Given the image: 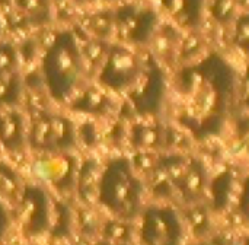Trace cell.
I'll return each mask as SVG.
<instances>
[{
    "mask_svg": "<svg viewBox=\"0 0 249 245\" xmlns=\"http://www.w3.org/2000/svg\"><path fill=\"white\" fill-rule=\"evenodd\" d=\"M232 41L235 47L249 54V10L242 12L232 22Z\"/></svg>",
    "mask_w": 249,
    "mask_h": 245,
    "instance_id": "16",
    "label": "cell"
},
{
    "mask_svg": "<svg viewBox=\"0 0 249 245\" xmlns=\"http://www.w3.org/2000/svg\"><path fill=\"white\" fill-rule=\"evenodd\" d=\"M34 174L55 188L67 190L74 183L76 161L67 152L47 153L34 162Z\"/></svg>",
    "mask_w": 249,
    "mask_h": 245,
    "instance_id": "7",
    "label": "cell"
},
{
    "mask_svg": "<svg viewBox=\"0 0 249 245\" xmlns=\"http://www.w3.org/2000/svg\"><path fill=\"white\" fill-rule=\"evenodd\" d=\"M95 245H112L109 241H99V243H96Z\"/></svg>",
    "mask_w": 249,
    "mask_h": 245,
    "instance_id": "20",
    "label": "cell"
},
{
    "mask_svg": "<svg viewBox=\"0 0 249 245\" xmlns=\"http://www.w3.org/2000/svg\"><path fill=\"white\" fill-rule=\"evenodd\" d=\"M23 187L20 186L18 174L12 168L0 162V197L13 203H19Z\"/></svg>",
    "mask_w": 249,
    "mask_h": 245,
    "instance_id": "14",
    "label": "cell"
},
{
    "mask_svg": "<svg viewBox=\"0 0 249 245\" xmlns=\"http://www.w3.org/2000/svg\"><path fill=\"white\" fill-rule=\"evenodd\" d=\"M112 18L114 26L121 39L133 45L152 42L158 28L160 26L159 13L150 6L137 3L121 4Z\"/></svg>",
    "mask_w": 249,
    "mask_h": 245,
    "instance_id": "3",
    "label": "cell"
},
{
    "mask_svg": "<svg viewBox=\"0 0 249 245\" xmlns=\"http://www.w3.org/2000/svg\"><path fill=\"white\" fill-rule=\"evenodd\" d=\"M140 186L131 174L128 161L115 159L101 174L98 202L114 215L128 219L136 215Z\"/></svg>",
    "mask_w": 249,
    "mask_h": 245,
    "instance_id": "2",
    "label": "cell"
},
{
    "mask_svg": "<svg viewBox=\"0 0 249 245\" xmlns=\"http://www.w3.org/2000/svg\"><path fill=\"white\" fill-rule=\"evenodd\" d=\"M101 174L102 172H99V165L96 161L90 159L82 165L77 180V190L79 197L83 203L90 205L95 199H98Z\"/></svg>",
    "mask_w": 249,
    "mask_h": 245,
    "instance_id": "10",
    "label": "cell"
},
{
    "mask_svg": "<svg viewBox=\"0 0 249 245\" xmlns=\"http://www.w3.org/2000/svg\"><path fill=\"white\" fill-rule=\"evenodd\" d=\"M0 35H1V19H0Z\"/></svg>",
    "mask_w": 249,
    "mask_h": 245,
    "instance_id": "21",
    "label": "cell"
},
{
    "mask_svg": "<svg viewBox=\"0 0 249 245\" xmlns=\"http://www.w3.org/2000/svg\"><path fill=\"white\" fill-rule=\"evenodd\" d=\"M104 237L108 241H117L118 245L124 244L130 238V229L121 221H111L104 226Z\"/></svg>",
    "mask_w": 249,
    "mask_h": 245,
    "instance_id": "17",
    "label": "cell"
},
{
    "mask_svg": "<svg viewBox=\"0 0 249 245\" xmlns=\"http://www.w3.org/2000/svg\"><path fill=\"white\" fill-rule=\"evenodd\" d=\"M29 143L32 149L45 153L67 152L76 143L74 126L63 115L42 114L32 123Z\"/></svg>",
    "mask_w": 249,
    "mask_h": 245,
    "instance_id": "5",
    "label": "cell"
},
{
    "mask_svg": "<svg viewBox=\"0 0 249 245\" xmlns=\"http://www.w3.org/2000/svg\"><path fill=\"white\" fill-rule=\"evenodd\" d=\"M41 69L50 95L57 101H66L83 70V51L71 31H61L54 37L42 57Z\"/></svg>",
    "mask_w": 249,
    "mask_h": 245,
    "instance_id": "1",
    "label": "cell"
},
{
    "mask_svg": "<svg viewBox=\"0 0 249 245\" xmlns=\"http://www.w3.org/2000/svg\"><path fill=\"white\" fill-rule=\"evenodd\" d=\"M76 3H79V4H86V3H90L92 0H74Z\"/></svg>",
    "mask_w": 249,
    "mask_h": 245,
    "instance_id": "19",
    "label": "cell"
},
{
    "mask_svg": "<svg viewBox=\"0 0 249 245\" xmlns=\"http://www.w3.org/2000/svg\"><path fill=\"white\" fill-rule=\"evenodd\" d=\"M6 226H7V215H6V212H4V209H3V206L0 203V237L3 235Z\"/></svg>",
    "mask_w": 249,
    "mask_h": 245,
    "instance_id": "18",
    "label": "cell"
},
{
    "mask_svg": "<svg viewBox=\"0 0 249 245\" xmlns=\"http://www.w3.org/2000/svg\"><path fill=\"white\" fill-rule=\"evenodd\" d=\"M19 12L35 25H42L51 19L50 0H15Z\"/></svg>",
    "mask_w": 249,
    "mask_h": 245,
    "instance_id": "13",
    "label": "cell"
},
{
    "mask_svg": "<svg viewBox=\"0 0 249 245\" xmlns=\"http://www.w3.org/2000/svg\"><path fill=\"white\" fill-rule=\"evenodd\" d=\"M245 10H249V0H209V13L220 25H232Z\"/></svg>",
    "mask_w": 249,
    "mask_h": 245,
    "instance_id": "11",
    "label": "cell"
},
{
    "mask_svg": "<svg viewBox=\"0 0 249 245\" xmlns=\"http://www.w3.org/2000/svg\"><path fill=\"white\" fill-rule=\"evenodd\" d=\"M160 10L178 29L196 32L209 10V0H158Z\"/></svg>",
    "mask_w": 249,
    "mask_h": 245,
    "instance_id": "8",
    "label": "cell"
},
{
    "mask_svg": "<svg viewBox=\"0 0 249 245\" xmlns=\"http://www.w3.org/2000/svg\"><path fill=\"white\" fill-rule=\"evenodd\" d=\"M18 51L6 41H0V85L16 77L18 70Z\"/></svg>",
    "mask_w": 249,
    "mask_h": 245,
    "instance_id": "15",
    "label": "cell"
},
{
    "mask_svg": "<svg viewBox=\"0 0 249 245\" xmlns=\"http://www.w3.org/2000/svg\"><path fill=\"white\" fill-rule=\"evenodd\" d=\"M73 110L86 114H101L105 113L108 108V98L98 89L90 88L80 94L71 105Z\"/></svg>",
    "mask_w": 249,
    "mask_h": 245,
    "instance_id": "12",
    "label": "cell"
},
{
    "mask_svg": "<svg viewBox=\"0 0 249 245\" xmlns=\"http://www.w3.org/2000/svg\"><path fill=\"white\" fill-rule=\"evenodd\" d=\"M23 118L16 111L0 113V143L9 152L23 148Z\"/></svg>",
    "mask_w": 249,
    "mask_h": 245,
    "instance_id": "9",
    "label": "cell"
},
{
    "mask_svg": "<svg viewBox=\"0 0 249 245\" xmlns=\"http://www.w3.org/2000/svg\"><path fill=\"white\" fill-rule=\"evenodd\" d=\"M105 1H118V0H105Z\"/></svg>",
    "mask_w": 249,
    "mask_h": 245,
    "instance_id": "22",
    "label": "cell"
},
{
    "mask_svg": "<svg viewBox=\"0 0 249 245\" xmlns=\"http://www.w3.org/2000/svg\"><path fill=\"white\" fill-rule=\"evenodd\" d=\"M143 58L125 45H112L107 50L98 80L102 86L120 92L130 89L139 77Z\"/></svg>",
    "mask_w": 249,
    "mask_h": 245,
    "instance_id": "4",
    "label": "cell"
},
{
    "mask_svg": "<svg viewBox=\"0 0 249 245\" xmlns=\"http://www.w3.org/2000/svg\"><path fill=\"white\" fill-rule=\"evenodd\" d=\"M18 210L22 231L28 237H38L48 229L51 224L48 196L41 187H23Z\"/></svg>",
    "mask_w": 249,
    "mask_h": 245,
    "instance_id": "6",
    "label": "cell"
}]
</instances>
